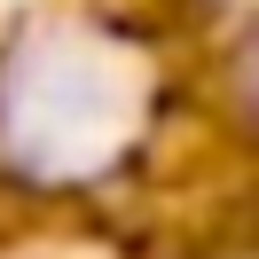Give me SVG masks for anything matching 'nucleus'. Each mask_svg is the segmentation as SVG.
Returning a JSON list of instances; mask_svg holds the SVG:
<instances>
[{"label": "nucleus", "mask_w": 259, "mask_h": 259, "mask_svg": "<svg viewBox=\"0 0 259 259\" xmlns=\"http://www.w3.org/2000/svg\"><path fill=\"white\" fill-rule=\"evenodd\" d=\"M142 63L87 24H39L0 55V149L39 181H87L142 126Z\"/></svg>", "instance_id": "obj_1"}]
</instances>
